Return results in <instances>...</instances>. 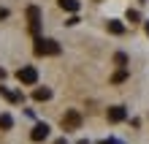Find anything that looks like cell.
Here are the masks:
<instances>
[{
  "label": "cell",
  "mask_w": 149,
  "mask_h": 144,
  "mask_svg": "<svg viewBox=\"0 0 149 144\" xmlns=\"http://www.w3.org/2000/svg\"><path fill=\"white\" fill-rule=\"evenodd\" d=\"M146 35H149V22H146Z\"/></svg>",
  "instance_id": "e0dca14e"
},
{
  "label": "cell",
  "mask_w": 149,
  "mask_h": 144,
  "mask_svg": "<svg viewBox=\"0 0 149 144\" xmlns=\"http://www.w3.org/2000/svg\"><path fill=\"white\" fill-rule=\"evenodd\" d=\"M138 19H141V14H138V11H127V22L130 25H136Z\"/></svg>",
  "instance_id": "4fadbf2b"
},
{
  "label": "cell",
  "mask_w": 149,
  "mask_h": 144,
  "mask_svg": "<svg viewBox=\"0 0 149 144\" xmlns=\"http://www.w3.org/2000/svg\"><path fill=\"white\" fill-rule=\"evenodd\" d=\"M106 117H109V122H122L127 117V112H125V106H111Z\"/></svg>",
  "instance_id": "8992f818"
},
{
  "label": "cell",
  "mask_w": 149,
  "mask_h": 144,
  "mask_svg": "<svg viewBox=\"0 0 149 144\" xmlns=\"http://www.w3.org/2000/svg\"><path fill=\"white\" fill-rule=\"evenodd\" d=\"M3 79H6V71H3V68H0V82H3Z\"/></svg>",
  "instance_id": "9a60e30c"
},
{
  "label": "cell",
  "mask_w": 149,
  "mask_h": 144,
  "mask_svg": "<svg viewBox=\"0 0 149 144\" xmlns=\"http://www.w3.org/2000/svg\"><path fill=\"white\" fill-rule=\"evenodd\" d=\"M16 79H19L22 84H36L38 82V71L33 68V65H22L19 74H16Z\"/></svg>",
  "instance_id": "3957f363"
},
{
  "label": "cell",
  "mask_w": 149,
  "mask_h": 144,
  "mask_svg": "<svg viewBox=\"0 0 149 144\" xmlns=\"http://www.w3.org/2000/svg\"><path fill=\"white\" fill-rule=\"evenodd\" d=\"M46 136H49V125H46V122H38L36 128H33V133H30L33 141H43Z\"/></svg>",
  "instance_id": "5b68a950"
},
{
  "label": "cell",
  "mask_w": 149,
  "mask_h": 144,
  "mask_svg": "<svg viewBox=\"0 0 149 144\" xmlns=\"http://www.w3.org/2000/svg\"><path fill=\"white\" fill-rule=\"evenodd\" d=\"M14 125V120H11V114H0V131H8Z\"/></svg>",
  "instance_id": "8fae6325"
},
{
  "label": "cell",
  "mask_w": 149,
  "mask_h": 144,
  "mask_svg": "<svg viewBox=\"0 0 149 144\" xmlns=\"http://www.w3.org/2000/svg\"><path fill=\"white\" fill-rule=\"evenodd\" d=\"M27 22H30V33L38 35L41 33V8L38 6H30L27 8Z\"/></svg>",
  "instance_id": "7a4b0ae2"
},
{
  "label": "cell",
  "mask_w": 149,
  "mask_h": 144,
  "mask_svg": "<svg viewBox=\"0 0 149 144\" xmlns=\"http://www.w3.org/2000/svg\"><path fill=\"white\" fill-rule=\"evenodd\" d=\"M36 55L43 57V55H60V44L52 41V38H36Z\"/></svg>",
  "instance_id": "6da1fadb"
},
{
  "label": "cell",
  "mask_w": 149,
  "mask_h": 144,
  "mask_svg": "<svg viewBox=\"0 0 149 144\" xmlns=\"http://www.w3.org/2000/svg\"><path fill=\"white\" fill-rule=\"evenodd\" d=\"M0 19H8V8H0Z\"/></svg>",
  "instance_id": "5bb4252c"
},
{
  "label": "cell",
  "mask_w": 149,
  "mask_h": 144,
  "mask_svg": "<svg viewBox=\"0 0 149 144\" xmlns=\"http://www.w3.org/2000/svg\"><path fill=\"white\" fill-rule=\"evenodd\" d=\"M109 33L122 35V33H125V25H122V22H117V19H109Z\"/></svg>",
  "instance_id": "ba28073f"
},
{
  "label": "cell",
  "mask_w": 149,
  "mask_h": 144,
  "mask_svg": "<svg viewBox=\"0 0 149 144\" xmlns=\"http://www.w3.org/2000/svg\"><path fill=\"white\" fill-rule=\"evenodd\" d=\"M114 63H117L119 68H127V55L125 52H117V55H114Z\"/></svg>",
  "instance_id": "7c38bea8"
},
{
  "label": "cell",
  "mask_w": 149,
  "mask_h": 144,
  "mask_svg": "<svg viewBox=\"0 0 149 144\" xmlns=\"http://www.w3.org/2000/svg\"><path fill=\"white\" fill-rule=\"evenodd\" d=\"M125 79H127V68H119L117 74L111 76V82H114V84H122V82H125Z\"/></svg>",
  "instance_id": "30bf717a"
},
{
  "label": "cell",
  "mask_w": 149,
  "mask_h": 144,
  "mask_svg": "<svg viewBox=\"0 0 149 144\" xmlns=\"http://www.w3.org/2000/svg\"><path fill=\"white\" fill-rule=\"evenodd\" d=\"M60 8H63V11H71V14L76 16V11H79V0H60Z\"/></svg>",
  "instance_id": "52a82bcc"
},
{
  "label": "cell",
  "mask_w": 149,
  "mask_h": 144,
  "mask_svg": "<svg viewBox=\"0 0 149 144\" xmlns=\"http://www.w3.org/2000/svg\"><path fill=\"white\" fill-rule=\"evenodd\" d=\"M33 98H36V101H49V98H52V90H46V87H38L36 93H33Z\"/></svg>",
  "instance_id": "9c48e42d"
},
{
  "label": "cell",
  "mask_w": 149,
  "mask_h": 144,
  "mask_svg": "<svg viewBox=\"0 0 149 144\" xmlns=\"http://www.w3.org/2000/svg\"><path fill=\"white\" fill-rule=\"evenodd\" d=\"M54 144H68V141H65V139H60V141H54Z\"/></svg>",
  "instance_id": "2e32d148"
},
{
  "label": "cell",
  "mask_w": 149,
  "mask_h": 144,
  "mask_svg": "<svg viewBox=\"0 0 149 144\" xmlns=\"http://www.w3.org/2000/svg\"><path fill=\"white\" fill-rule=\"evenodd\" d=\"M79 125H81V114H79L76 109H71V112L63 114V128H65V131H76Z\"/></svg>",
  "instance_id": "277c9868"
}]
</instances>
